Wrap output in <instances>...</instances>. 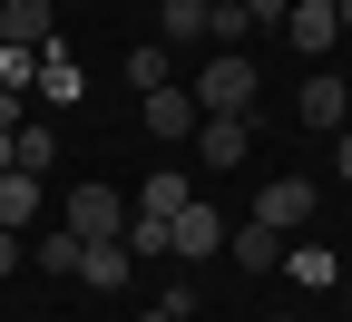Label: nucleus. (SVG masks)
<instances>
[{
	"instance_id": "obj_6",
	"label": "nucleus",
	"mask_w": 352,
	"mask_h": 322,
	"mask_svg": "<svg viewBox=\"0 0 352 322\" xmlns=\"http://www.w3.org/2000/svg\"><path fill=\"white\" fill-rule=\"evenodd\" d=\"M0 39L10 49H59V0H10L0 10Z\"/></svg>"
},
{
	"instance_id": "obj_8",
	"label": "nucleus",
	"mask_w": 352,
	"mask_h": 322,
	"mask_svg": "<svg viewBox=\"0 0 352 322\" xmlns=\"http://www.w3.org/2000/svg\"><path fill=\"white\" fill-rule=\"evenodd\" d=\"M284 39H294L303 59H323L333 39H342V10H333V0H294V10H284Z\"/></svg>"
},
{
	"instance_id": "obj_12",
	"label": "nucleus",
	"mask_w": 352,
	"mask_h": 322,
	"mask_svg": "<svg viewBox=\"0 0 352 322\" xmlns=\"http://www.w3.org/2000/svg\"><path fill=\"white\" fill-rule=\"evenodd\" d=\"M0 235H39V176H0Z\"/></svg>"
},
{
	"instance_id": "obj_15",
	"label": "nucleus",
	"mask_w": 352,
	"mask_h": 322,
	"mask_svg": "<svg viewBox=\"0 0 352 322\" xmlns=\"http://www.w3.org/2000/svg\"><path fill=\"white\" fill-rule=\"evenodd\" d=\"M186 205H196V186H186V176H176V166H157L147 186H138V215H166V225H176Z\"/></svg>"
},
{
	"instance_id": "obj_27",
	"label": "nucleus",
	"mask_w": 352,
	"mask_h": 322,
	"mask_svg": "<svg viewBox=\"0 0 352 322\" xmlns=\"http://www.w3.org/2000/svg\"><path fill=\"white\" fill-rule=\"evenodd\" d=\"M342 303H352V273H342Z\"/></svg>"
},
{
	"instance_id": "obj_7",
	"label": "nucleus",
	"mask_w": 352,
	"mask_h": 322,
	"mask_svg": "<svg viewBox=\"0 0 352 322\" xmlns=\"http://www.w3.org/2000/svg\"><path fill=\"white\" fill-rule=\"evenodd\" d=\"M226 235H235V225H226V215H215V205L196 196L186 215H176V264H206V254H226Z\"/></svg>"
},
{
	"instance_id": "obj_10",
	"label": "nucleus",
	"mask_w": 352,
	"mask_h": 322,
	"mask_svg": "<svg viewBox=\"0 0 352 322\" xmlns=\"http://www.w3.org/2000/svg\"><path fill=\"white\" fill-rule=\"evenodd\" d=\"M30 98H39V108H78V98H88V69H78L69 49H39V88H30Z\"/></svg>"
},
{
	"instance_id": "obj_30",
	"label": "nucleus",
	"mask_w": 352,
	"mask_h": 322,
	"mask_svg": "<svg viewBox=\"0 0 352 322\" xmlns=\"http://www.w3.org/2000/svg\"><path fill=\"white\" fill-rule=\"evenodd\" d=\"M157 10H166V0H157Z\"/></svg>"
},
{
	"instance_id": "obj_20",
	"label": "nucleus",
	"mask_w": 352,
	"mask_h": 322,
	"mask_svg": "<svg viewBox=\"0 0 352 322\" xmlns=\"http://www.w3.org/2000/svg\"><path fill=\"white\" fill-rule=\"evenodd\" d=\"M284 273H294V284H314V293H323V284H342L333 254H314V244H284Z\"/></svg>"
},
{
	"instance_id": "obj_18",
	"label": "nucleus",
	"mask_w": 352,
	"mask_h": 322,
	"mask_svg": "<svg viewBox=\"0 0 352 322\" xmlns=\"http://www.w3.org/2000/svg\"><path fill=\"white\" fill-rule=\"evenodd\" d=\"M157 30H166V49H206V0H166Z\"/></svg>"
},
{
	"instance_id": "obj_11",
	"label": "nucleus",
	"mask_w": 352,
	"mask_h": 322,
	"mask_svg": "<svg viewBox=\"0 0 352 322\" xmlns=\"http://www.w3.org/2000/svg\"><path fill=\"white\" fill-rule=\"evenodd\" d=\"M127 273H138L127 244H78V284H88V293H127Z\"/></svg>"
},
{
	"instance_id": "obj_26",
	"label": "nucleus",
	"mask_w": 352,
	"mask_h": 322,
	"mask_svg": "<svg viewBox=\"0 0 352 322\" xmlns=\"http://www.w3.org/2000/svg\"><path fill=\"white\" fill-rule=\"evenodd\" d=\"M333 10H342V30H352V0H333Z\"/></svg>"
},
{
	"instance_id": "obj_5",
	"label": "nucleus",
	"mask_w": 352,
	"mask_h": 322,
	"mask_svg": "<svg viewBox=\"0 0 352 322\" xmlns=\"http://www.w3.org/2000/svg\"><path fill=\"white\" fill-rule=\"evenodd\" d=\"M303 215H314V186H303V176H264V186H254V225H274V235H294Z\"/></svg>"
},
{
	"instance_id": "obj_17",
	"label": "nucleus",
	"mask_w": 352,
	"mask_h": 322,
	"mask_svg": "<svg viewBox=\"0 0 352 322\" xmlns=\"http://www.w3.org/2000/svg\"><path fill=\"white\" fill-rule=\"evenodd\" d=\"M127 88H176V59H166V39H138V49H127Z\"/></svg>"
},
{
	"instance_id": "obj_22",
	"label": "nucleus",
	"mask_w": 352,
	"mask_h": 322,
	"mask_svg": "<svg viewBox=\"0 0 352 322\" xmlns=\"http://www.w3.org/2000/svg\"><path fill=\"white\" fill-rule=\"evenodd\" d=\"M30 264V235H0V273H20Z\"/></svg>"
},
{
	"instance_id": "obj_1",
	"label": "nucleus",
	"mask_w": 352,
	"mask_h": 322,
	"mask_svg": "<svg viewBox=\"0 0 352 322\" xmlns=\"http://www.w3.org/2000/svg\"><path fill=\"white\" fill-rule=\"evenodd\" d=\"M127 215H138V205H127L108 176H78V186L59 196V225H69L78 244H118V235H127Z\"/></svg>"
},
{
	"instance_id": "obj_19",
	"label": "nucleus",
	"mask_w": 352,
	"mask_h": 322,
	"mask_svg": "<svg viewBox=\"0 0 352 322\" xmlns=\"http://www.w3.org/2000/svg\"><path fill=\"white\" fill-rule=\"evenodd\" d=\"M118 244H127V254H166V264H176V225H166V215H127V235H118Z\"/></svg>"
},
{
	"instance_id": "obj_14",
	"label": "nucleus",
	"mask_w": 352,
	"mask_h": 322,
	"mask_svg": "<svg viewBox=\"0 0 352 322\" xmlns=\"http://www.w3.org/2000/svg\"><path fill=\"white\" fill-rule=\"evenodd\" d=\"M10 166H20V176L59 166V127H50V117H20V137H10Z\"/></svg>"
},
{
	"instance_id": "obj_4",
	"label": "nucleus",
	"mask_w": 352,
	"mask_h": 322,
	"mask_svg": "<svg viewBox=\"0 0 352 322\" xmlns=\"http://www.w3.org/2000/svg\"><path fill=\"white\" fill-rule=\"evenodd\" d=\"M147 127L166 137V147H196V127H206L196 88H186V78H176V88H157V98H147Z\"/></svg>"
},
{
	"instance_id": "obj_24",
	"label": "nucleus",
	"mask_w": 352,
	"mask_h": 322,
	"mask_svg": "<svg viewBox=\"0 0 352 322\" xmlns=\"http://www.w3.org/2000/svg\"><path fill=\"white\" fill-rule=\"evenodd\" d=\"M10 137H20V127H0V176H10Z\"/></svg>"
},
{
	"instance_id": "obj_16",
	"label": "nucleus",
	"mask_w": 352,
	"mask_h": 322,
	"mask_svg": "<svg viewBox=\"0 0 352 322\" xmlns=\"http://www.w3.org/2000/svg\"><path fill=\"white\" fill-rule=\"evenodd\" d=\"M30 264H39V273H69V284H78V235H69V225H39V235H30Z\"/></svg>"
},
{
	"instance_id": "obj_23",
	"label": "nucleus",
	"mask_w": 352,
	"mask_h": 322,
	"mask_svg": "<svg viewBox=\"0 0 352 322\" xmlns=\"http://www.w3.org/2000/svg\"><path fill=\"white\" fill-rule=\"evenodd\" d=\"M333 176H342V186H352V127L333 137Z\"/></svg>"
},
{
	"instance_id": "obj_21",
	"label": "nucleus",
	"mask_w": 352,
	"mask_h": 322,
	"mask_svg": "<svg viewBox=\"0 0 352 322\" xmlns=\"http://www.w3.org/2000/svg\"><path fill=\"white\" fill-rule=\"evenodd\" d=\"M235 10H245V20L264 30V20H284V10H294V0H235Z\"/></svg>"
},
{
	"instance_id": "obj_13",
	"label": "nucleus",
	"mask_w": 352,
	"mask_h": 322,
	"mask_svg": "<svg viewBox=\"0 0 352 322\" xmlns=\"http://www.w3.org/2000/svg\"><path fill=\"white\" fill-rule=\"evenodd\" d=\"M226 254H235L245 273H274V264H284V235H274V225H254V215H245L235 235H226Z\"/></svg>"
},
{
	"instance_id": "obj_28",
	"label": "nucleus",
	"mask_w": 352,
	"mask_h": 322,
	"mask_svg": "<svg viewBox=\"0 0 352 322\" xmlns=\"http://www.w3.org/2000/svg\"><path fill=\"white\" fill-rule=\"evenodd\" d=\"M284 322H314V312H284Z\"/></svg>"
},
{
	"instance_id": "obj_3",
	"label": "nucleus",
	"mask_w": 352,
	"mask_h": 322,
	"mask_svg": "<svg viewBox=\"0 0 352 322\" xmlns=\"http://www.w3.org/2000/svg\"><path fill=\"white\" fill-rule=\"evenodd\" d=\"M294 117L314 127V137H342V127H352V78L314 69V78H303V98H294Z\"/></svg>"
},
{
	"instance_id": "obj_2",
	"label": "nucleus",
	"mask_w": 352,
	"mask_h": 322,
	"mask_svg": "<svg viewBox=\"0 0 352 322\" xmlns=\"http://www.w3.org/2000/svg\"><path fill=\"white\" fill-rule=\"evenodd\" d=\"M186 88H196V108H206V117H254V88H264V78H254L245 49H206V69H196Z\"/></svg>"
},
{
	"instance_id": "obj_9",
	"label": "nucleus",
	"mask_w": 352,
	"mask_h": 322,
	"mask_svg": "<svg viewBox=\"0 0 352 322\" xmlns=\"http://www.w3.org/2000/svg\"><path fill=\"white\" fill-rule=\"evenodd\" d=\"M254 157V117H206L196 127V166H245Z\"/></svg>"
},
{
	"instance_id": "obj_29",
	"label": "nucleus",
	"mask_w": 352,
	"mask_h": 322,
	"mask_svg": "<svg viewBox=\"0 0 352 322\" xmlns=\"http://www.w3.org/2000/svg\"><path fill=\"white\" fill-rule=\"evenodd\" d=\"M0 10H10V0H0Z\"/></svg>"
},
{
	"instance_id": "obj_25",
	"label": "nucleus",
	"mask_w": 352,
	"mask_h": 322,
	"mask_svg": "<svg viewBox=\"0 0 352 322\" xmlns=\"http://www.w3.org/2000/svg\"><path fill=\"white\" fill-rule=\"evenodd\" d=\"M138 322H176V312H166V303H157V312H138Z\"/></svg>"
}]
</instances>
